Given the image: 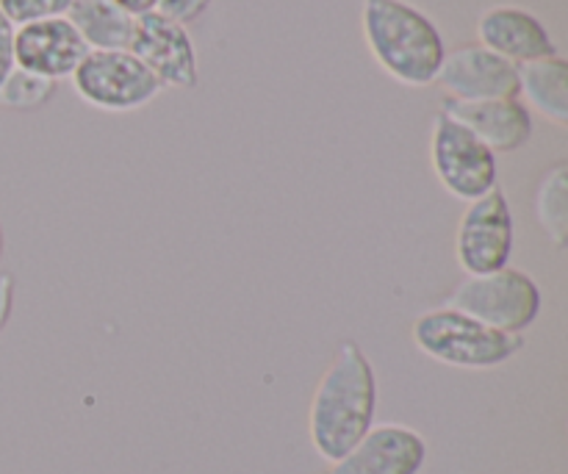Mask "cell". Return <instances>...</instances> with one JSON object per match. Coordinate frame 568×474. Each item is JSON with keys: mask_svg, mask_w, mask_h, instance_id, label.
Here are the masks:
<instances>
[{"mask_svg": "<svg viewBox=\"0 0 568 474\" xmlns=\"http://www.w3.org/2000/svg\"><path fill=\"white\" fill-rule=\"evenodd\" d=\"M109 3L120 6V9L128 11L131 17H139V14H148V11H153L159 0H109Z\"/></svg>", "mask_w": 568, "mask_h": 474, "instance_id": "7402d4cb", "label": "cell"}, {"mask_svg": "<svg viewBox=\"0 0 568 474\" xmlns=\"http://www.w3.org/2000/svg\"><path fill=\"white\" fill-rule=\"evenodd\" d=\"M444 114L469 128L491 153H516L532 139V114L519 98L494 100H449L442 103Z\"/></svg>", "mask_w": 568, "mask_h": 474, "instance_id": "7c38bea8", "label": "cell"}, {"mask_svg": "<svg viewBox=\"0 0 568 474\" xmlns=\"http://www.w3.org/2000/svg\"><path fill=\"white\" fill-rule=\"evenodd\" d=\"M410 339L422 355L455 370H497L514 361L527 344L519 333L483 325L453 305H438L416 316Z\"/></svg>", "mask_w": 568, "mask_h": 474, "instance_id": "3957f363", "label": "cell"}, {"mask_svg": "<svg viewBox=\"0 0 568 474\" xmlns=\"http://www.w3.org/2000/svg\"><path fill=\"white\" fill-rule=\"evenodd\" d=\"M211 3H214V0H159V3H155V11H161V14L172 17V20L186 26V22L200 20V17L209 11Z\"/></svg>", "mask_w": 568, "mask_h": 474, "instance_id": "d6986e66", "label": "cell"}, {"mask_svg": "<svg viewBox=\"0 0 568 474\" xmlns=\"http://www.w3.org/2000/svg\"><path fill=\"white\" fill-rule=\"evenodd\" d=\"M536 220L558 250L568 242V164L558 161L541 175L536 189Z\"/></svg>", "mask_w": 568, "mask_h": 474, "instance_id": "2e32d148", "label": "cell"}, {"mask_svg": "<svg viewBox=\"0 0 568 474\" xmlns=\"http://www.w3.org/2000/svg\"><path fill=\"white\" fill-rule=\"evenodd\" d=\"M14 278L9 272H0V333L6 331L11 320V311H14Z\"/></svg>", "mask_w": 568, "mask_h": 474, "instance_id": "44dd1931", "label": "cell"}, {"mask_svg": "<svg viewBox=\"0 0 568 474\" xmlns=\"http://www.w3.org/2000/svg\"><path fill=\"white\" fill-rule=\"evenodd\" d=\"M430 167L444 192L466 205L494 192L499 181L497 153L444 111L433 117Z\"/></svg>", "mask_w": 568, "mask_h": 474, "instance_id": "8992f818", "label": "cell"}, {"mask_svg": "<svg viewBox=\"0 0 568 474\" xmlns=\"http://www.w3.org/2000/svg\"><path fill=\"white\" fill-rule=\"evenodd\" d=\"M128 50L159 78L161 87L170 89H197L200 61L194 39L183 22L148 11L133 17V33Z\"/></svg>", "mask_w": 568, "mask_h": 474, "instance_id": "ba28073f", "label": "cell"}, {"mask_svg": "<svg viewBox=\"0 0 568 474\" xmlns=\"http://www.w3.org/2000/svg\"><path fill=\"white\" fill-rule=\"evenodd\" d=\"M89 50H128L133 17L109 0H75L67 11Z\"/></svg>", "mask_w": 568, "mask_h": 474, "instance_id": "9a60e30c", "label": "cell"}, {"mask_svg": "<svg viewBox=\"0 0 568 474\" xmlns=\"http://www.w3.org/2000/svg\"><path fill=\"white\" fill-rule=\"evenodd\" d=\"M70 81L83 103L109 114H131L164 92L159 78L131 50H89Z\"/></svg>", "mask_w": 568, "mask_h": 474, "instance_id": "5b68a950", "label": "cell"}, {"mask_svg": "<svg viewBox=\"0 0 568 474\" xmlns=\"http://www.w3.org/2000/svg\"><path fill=\"white\" fill-rule=\"evenodd\" d=\"M477 39L483 48L494 50L516 67L558 53L547 26L521 6H491L483 11L477 20Z\"/></svg>", "mask_w": 568, "mask_h": 474, "instance_id": "4fadbf2b", "label": "cell"}, {"mask_svg": "<svg viewBox=\"0 0 568 474\" xmlns=\"http://www.w3.org/2000/svg\"><path fill=\"white\" fill-rule=\"evenodd\" d=\"M514 255V209L503 189L466 205L455 233V259L469 278L510 266Z\"/></svg>", "mask_w": 568, "mask_h": 474, "instance_id": "52a82bcc", "label": "cell"}, {"mask_svg": "<svg viewBox=\"0 0 568 474\" xmlns=\"http://www.w3.org/2000/svg\"><path fill=\"white\" fill-rule=\"evenodd\" d=\"M519 100L552 125H568V61L560 53L519 67Z\"/></svg>", "mask_w": 568, "mask_h": 474, "instance_id": "5bb4252c", "label": "cell"}, {"mask_svg": "<svg viewBox=\"0 0 568 474\" xmlns=\"http://www.w3.org/2000/svg\"><path fill=\"white\" fill-rule=\"evenodd\" d=\"M53 92H55L53 81L14 67L11 75L3 81V87H0V105L11 111H37L42 109V105H48V100L53 98Z\"/></svg>", "mask_w": 568, "mask_h": 474, "instance_id": "e0dca14e", "label": "cell"}, {"mask_svg": "<svg viewBox=\"0 0 568 474\" xmlns=\"http://www.w3.org/2000/svg\"><path fill=\"white\" fill-rule=\"evenodd\" d=\"M425 464V436L399 422H383L372 425V431L344 458L322 474H422Z\"/></svg>", "mask_w": 568, "mask_h": 474, "instance_id": "30bf717a", "label": "cell"}, {"mask_svg": "<svg viewBox=\"0 0 568 474\" xmlns=\"http://www.w3.org/2000/svg\"><path fill=\"white\" fill-rule=\"evenodd\" d=\"M87 53V42L67 17L28 22L14 31V67L53 83L70 78Z\"/></svg>", "mask_w": 568, "mask_h": 474, "instance_id": "8fae6325", "label": "cell"}, {"mask_svg": "<svg viewBox=\"0 0 568 474\" xmlns=\"http://www.w3.org/2000/svg\"><path fill=\"white\" fill-rule=\"evenodd\" d=\"M14 31L17 28L11 26L9 17L0 11V87L14 70Z\"/></svg>", "mask_w": 568, "mask_h": 474, "instance_id": "ffe728a7", "label": "cell"}, {"mask_svg": "<svg viewBox=\"0 0 568 474\" xmlns=\"http://www.w3.org/2000/svg\"><path fill=\"white\" fill-rule=\"evenodd\" d=\"M361 31L375 64L392 81L410 89L436 83L447 44L419 6L408 0H364Z\"/></svg>", "mask_w": 568, "mask_h": 474, "instance_id": "7a4b0ae2", "label": "cell"}, {"mask_svg": "<svg viewBox=\"0 0 568 474\" xmlns=\"http://www.w3.org/2000/svg\"><path fill=\"white\" fill-rule=\"evenodd\" d=\"M377 372L358 342L338 344L308 409V438L325 464H336L375 425Z\"/></svg>", "mask_w": 568, "mask_h": 474, "instance_id": "6da1fadb", "label": "cell"}, {"mask_svg": "<svg viewBox=\"0 0 568 474\" xmlns=\"http://www.w3.org/2000/svg\"><path fill=\"white\" fill-rule=\"evenodd\" d=\"M436 83L449 100L519 98V67L471 42L447 50Z\"/></svg>", "mask_w": 568, "mask_h": 474, "instance_id": "9c48e42d", "label": "cell"}, {"mask_svg": "<svg viewBox=\"0 0 568 474\" xmlns=\"http://www.w3.org/2000/svg\"><path fill=\"white\" fill-rule=\"evenodd\" d=\"M75 0H0V11L9 17L11 26H28V22L53 20L67 17Z\"/></svg>", "mask_w": 568, "mask_h": 474, "instance_id": "ac0fdd59", "label": "cell"}, {"mask_svg": "<svg viewBox=\"0 0 568 474\" xmlns=\"http://www.w3.org/2000/svg\"><path fill=\"white\" fill-rule=\"evenodd\" d=\"M0 259H3V228H0Z\"/></svg>", "mask_w": 568, "mask_h": 474, "instance_id": "603a6c76", "label": "cell"}, {"mask_svg": "<svg viewBox=\"0 0 568 474\" xmlns=\"http://www.w3.org/2000/svg\"><path fill=\"white\" fill-rule=\"evenodd\" d=\"M444 305H453L488 327L525 336L527 327L541 316L544 294L530 272L505 266L488 275H466Z\"/></svg>", "mask_w": 568, "mask_h": 474, "instance_id": "277c9868", "label": "cell"}]
</instances>
